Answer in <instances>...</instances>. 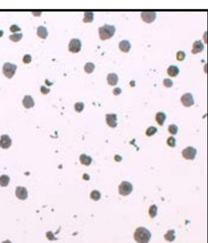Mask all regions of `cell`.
<instances>
[{"label":"cell","mask_w":208,"mask_h":243,"mask_svg":"<svg viewBox=\"0 0 208 243\" xmlns=\"http://www.w3.org/2000/svg\"><path fill=\"white\" fill-rule=\"evenodd\" d=\"M151 237L150 232L142 227H138L134 234V238L138 243H148Z\"/></svg>","instance_id":"cell-1"},{"label":"cell","mask_w":208,"mask_h":243,"mask_svg":"<svg viewBox=\"0 0 208 243\" xmlns=\"http://www.w3.org/2000/svg\"><path fill=\"white\" fill-rule=\"evenodd\" d=\"M115 32V28L113 25H105L99 28V36L102 40L109 39L114 35Z\"/></svg>","instance_id":"cell-2"},{"label":"cell","mask_w":208,"mask_h":243,"mask_svg":"<svg viewBox=\"0 0 208 243\" xmlns=\"http://www.w3.org/2000/svg\"><path fill=\"white\" fill-rule=\"evenodd\" d=\"M16 69L17 67L16 65L7 62L4 64L3 67V72L7 78L10 79L15 73Z\"/></svg>","instance_id":"cell-3"},{"label":"cell","mask_w":208,"mask_h":243,"mask_svg":"<svg viewBox=\"0 0 208 243\" xmlns=\"http://www.w3.org/2000/svg\"><path fill=\"white\" fill-rule=\"evenodd\" d=\"M133 189L131 183L128 182H123L118 186L119 194L123 196H126L130 194Z\"/></svg>","instance_id":"cell-4"},{"label":"cell","mask_w":208,"mask_h":243,"mask_svg":"<svg viewBox=\"0 0 208 243\" xmlns=\"http://www.w3.org/2000/svg\"><path fill=\"white\" fill-rule=\"evenodd\" d=\"M197 150L192 147H187L184 149L182 152V155L183 158L186 159L192 160L195 158Z\"/></svg>","instance_id":"cell-5"},{"label":"cell","mask_w":208,"mask_h":243,"mask_svg":"<svg viewBox=\"0 0 208 243\" xmlns=\"http://www.w3.org/2000/svg\"><path fill=\"white\" fill-rule=\"evenodd\" d=\"M81 49V42L78 39H73L69 43L68 50L72 53H78Z\"/></svg>","instance_id":"cell-6"},{"label":"cell","mask_w":208,"mask_h":243,"mask_svg":"<svg viewBox=\"0 0 208 243\" xmlns=\"http://www.w3.org/2000/svg\"><path fill=\"white\" fill-rule=\"evenodd\" d=\"M182 104L186 107H190L194 104V100L192 95L190 93L184 94L181 98Z\"/></svg>","instance_id":"cell-7"},{"label":"cell","mask_w":208,"mask_h":243,"mask_svg":"<svg viewBox=\"0 0 208 243\" xmlns=\"http://www.w3.org/2000/svg\"><path fill=\"white\" fill-rule=\"evenodd\" d=\"M141 17L144 22L150 23L156 17V13L154 12H143L141 13Z\"/></svg>","instance_id":"cell-8"},{"label":"cell","mask_w":208,"mask_h":243,"mask_svg":"<svg viewBox=\"0 0 208 243\" xmlns=\"http://www.w3.org/2000/svg\"><path fill=\"white\" fill-rule=\"evenodd\" d=\"M15 196L20 200H26L28 197V191L24 187H17L15 190Z\"/></svg>","instance_id":"cell-9"},{"label":"cell","mask_w":208,"mask_h":243,"mask_svg":"<svg viewBox=\"0 0 208 243\" xmlns=\"http://www.w3.org/2000/svg\"><path fill=\"white\" fill-rule=\"evenodd\" d=\"M11 145L12 140L8 135H4L1 136V139H0V147L3 149H7L10 147Z\"/></svg>","instance_id":"cell-10"},{"label":"cell","mask_w":208,"mask_h":243,"mask_svg":"<svg viewBox=\"0 0 208 243\" xmlns=\"http://www.w3.org/2000/svg\"><path fill=\"white\" fill-rule=\"evenodd\" d=\"M117 116L115 114H108L106 115V121L109 126L115 128L117 126Z\"/></svg>","instance_id":"cell-11"},{"label":"cell","mask_w":208,"mask_h":243,"mask_svg":"<svg viewBox=\"0 0 208 243\" xmlns=\"http://www.w3.org/2000/svg\"><path fill=\"white\" fill-rule=\"evenodd\" d=\"M204 50V45L201 40H197L193 44L192 53L194 55L201 53Z\"/></svg>","instance_id":"cell-12"},{"label":"cell","mask_w":208,"mask_h":243,"mask_svg":"<svg viewBox=\"0 0 208 243\" xmlns=\"http://www.w3.org/2000/svg\"><path fill=\"white\" fill-rule=\"evenodd\" d=\"M118 46L121 51L124 53H128L131 49V43L128 40H123L119 43Z\"/></svg>","instance_id":"cell-13"},{"label":"cell","mask_w":208,"mask_h":243,"mask_svg":"<svg viewBox=\"0 0 208 243\" xmlns=\"http://www.w3.org/2000/svg\"><path fill=\"white\" fill-rule=\"evenodd\" d=\"M23 105L25 108L29 109L34 106V102L32 97L30 95H26L23 100Z\"/></svg>","instance_id":"cell-14"},{"label":"cell","mask_w":208,"mask_h":243,"mask_svg":"<svg viewBox=\"0 0 208 243\" xmlns=\"http://www.w3.org/2000/svg\"><path fill=\"white\" fill-rule=\"evenodd\" d=\"M108 83L111 86H115L118 81V77L115 73H109L107 76Z\"/></svg>","instance_id":"cell-15"},{"label":"cell","mask_w":208,"mask_h":243,"mask_svg":"<svg viewBox=\"0 0 208 243\" xmlns=\"http://www.w3.org/2000/svg\"><path fill=\"white\" fill-rule=\"evenodd\" d=\"M79 160L81 163L85 166H89L92 161V159L91 156L86 155L85 154H82L79 157Z\"/></svg>","instance_id":"cell-16"},{"label":"cell","mask_w":208,"mask_h":243,"mask_svg":"<svg viewBox=\"0 0 208 243\" xmlns=\"http://www.w3.org/2000/svg\"><path fill=\"white\" fill-rule=\"evenodd\" d=\"M166 119V115L162 112H159L156 114V121L160 125L162 126Z\"/></svg>","instance_id":"cell-17"},{"label":"cell","mask_w":208,"mask_h":243,"mask_svg":"<svg viewBox=\"0 0 208 243\" xmlns=\"http://www.w3.org/2000/svg\"><path fill=\"white\" fill-rule=\"evenodd\" d=\"M180 72V70L177 66H170L167 69V74L171 77L177 76Z\"/></svg>","instance_id":"cell-18"},{"label":"cell","mask_w":208,"mask_h":243,"mask_svg":"<svg viewBox=\"0 0 208 243\" xmlns=\"http://www.w3.org/2000/svg\"><path fill=\"white\" fill-rule=\"evenodd\" d=\"M37 35L39 37L45 39L48 35L46 28L43 26H39L37 28Z\"/></svg>","instance_id":"cell-19"},{"label":"cell","mask_w":208,"mask_h":243,"mask_svg":"<svg viewBox=\"0 0 208 243\" xmlns=\"http://www.w3.org/2000/svg\"><path fill=\"white\" fill-rule=\"evenodd\" d=\"M164 238L166 241L172 242L175 239V232L174 230H170L164 235Z\"/></svg>","instance_id":"cell-20"},{"label":"cell","mask_w":208,"mask_h":243,"mask_svg":"<svg viewBox=\"0 0 208 243\" xmlns=\"http://www.w3.org/2000/svg\"><path fill=\"white\" fill-rule=\"evenodd\" d=\"M10 182V178L7 175H3L0 176V186L2 187L7 186Z\"/></svg>","instance_id":"cell-21"},{"label":"cell","mask_w":208,"mask_h":243,"mask_svg":"<svg viewBox=\"0 0 208 243\" xmlns=\"http://www.w3.org/2000/svg\"><path fill=\"white\" fill-rule=\"evenodd\" d=\"M94 13L92 12H86L84 13V18L83 22L84 23H90L94 20Z\"/></svg>","instance_id":"cell-22"},{"label":"cell","mask_w":208,"mask_h":243,"mask_svg":"<svg viewBox=\"0 0 208 243\" xmlns=\"http://www.w3.org/2000/svg\"><path fill=\"white\" fill-rule=\"evenodd\" d=\"M95 65L92 62H88L84 66V70L87 73H92L95 69Z\"/></svg>","instance_id":"cell-23"},{"label":"cell","mask_w":208,"mask_h":243,"mask_svg":"<svg viewBox=\"0 0 208 243\" xmlns=\"http://www.w3.org/2000/svg\"><path fill=\"white\" fill-rule=\"evenodd\" d=\"M158 207L156 205H151L149 208V215L151 218H154L157 215Z\"/></svg>","instance_id":"cell-24"},{"label":"cell","mask_w":208,"mask_h":243,"mask_svg":"<svg viewBox=\"0 0 208 243\" xmlns=\"http://www.w3.org/2000/svg\"><path fill=\"white\" fill-rule=\"evenodd\" d=\"M91 198L95 201H98L101 198V193L97 190H94L91 193Z\"/></svg>","instance_id":"cell-25"},{"label":"cell","mask_w":208,"mask_h":243,"mask_svg":"<svg viewBox=\"0 0 208 243\" xmlns=\"http://www.w3.org/2000/svg\"><path fill=\"white\" fill-rule=\"evenodd\" d=\"M22 37H23L22 33H16V34H13L10 36L9 39L14 42H17L19 40H20Z\"/></svg>","instance_id":"cell-26"},{"label":"cell","mask_w":208,"mask_h":243,"mask_svg":"<svg viewBox=\"0 0 208 243\" xmlns=\"http://www.w3.org/2000/svg\"><path fill=\"white\" fill-rule=\"evenodd\" d=\"M168 130L170 134H171L173 135H175L178 133V128L176 125L171 124L168 126Z\"/></svg>","instance_id":"cell-27"},{"label":"cell","mask_w":208,"mask_h":243,"mask_svg":"<svg viewBox=\"0 0 208 243\" xmlns=\"http://www.w3.org/2000/svg\"><path fill=\"white\" fill-rule=\"evenodd\" d=\"M158 132V129L154 127V126H150L149 127L146 131V135L147 136H151L153 135H154L155 133H156V132Z\"/></svg>","instance_id":"cell-28"},{"label":"cell","mask_w":208,"mask_h":243,"mask_svg":"<svg viewBox=\"0 0 208 243\" xmlns=\"http://www.w3.org/2000/svg\"><path fill=\"white\" fill-rule=\"evenodd\" d=\"M84 104L82 102H78L75 105V109L78 112H81L83 111Z\"/></svg>","instance_id":"cell-29"},{"label":"cell","mask_w":208,"mask_h":243,"mask_svg":"<svg viewBox=\"0 0 208 243\" xmlns=\"http://www.w3.org/2000/svg\"><path fill=\"white\" fill-rule=\"evenodd\" d=\"M167 143L168 145H169L170 147H175L176 146V139L173 137H172V136L169 137L167 139Z\"/></svg>","instance_id":"cell-30"},{"label":"cell","mask_w":208,"mask_h":243,"mask_svg":"<svg viewBox=\"0 0 208 243\" xmlns=\"http://www.w3.org/2000/svg\"><path fill=\"white\" fill-rule=\"evenodd\" d=\"M186 58V53L183 51H179L177 53V59L178 61H182Z\"/></svg>","instance_id":"cell-31"},{"label":"cell","mask_w":208,"mask_h":243,"mask_svg":"<svg viewBox=\"0 0 208 243\" xmlns=\"http://www.w3.org/2000/svg\"><path fill=\"white\" fill-rule=\"evenodd\" d=\"M163 84L166 87H171L173 86V81L170 79H165L163 81Z\"/></svg>","instance_id":"cell-32"},{"label":"cell","mask_w":208,"mask_h":243,"mask_svg":"<svg viewBox=\"0 0 208 243\" xmlns=\"http://www.w3.org/2000/svg\"><path fill=\"white\" fill-rule=\"evenodd\" d=\"M31 60H32V58H31V56L30 55H25L24 56H23V62L25 63V64H29V63H30L31 62Z\"/></svg>","instance_id":"cell-33"},{"label":"cell","mask_w":208,"mask_h":243,"mask_svg":"<svg viewBox=\"0 0 208 243\" xmlns=\"http://www.w3.org/2000/svg\"><path fill=\"white\" fill-rule=\"evenodd\" d=\"M10 31L12 32H15L17 31H21V28L17 26L16 25H13L10 27Z\"/></svg>","instance_id":"cell-34"},{"label":"cell","mask_w":208,"mask_h":243,"mask_svg":"<svg viewBox=\"0 0 208 243\" xmlns=\"http://www.w3.org/2000/svg\"><path fill=\"white\" fill-rule=\"evenodd\" d=\"M40 91L43 94H47L50 92V89L46 88V87H45L44 86H42L41 88H40Z\"/></svg>","instance_id":"cell-35"},{"label":"cell","mask_w":208,"mask_h":243,"mask_svg":"<svg viewBox=\"0 0 208 243\" xmlns=\"http://www.w3.org/2000/svg\"><path fill=\"white\" fill-rule=\"evenodd\" d=\"M121 93H122V90H121V89H120V88H118V87L115 88V89L113 90V93H114L115 95H118L120 94Z\"/></svg>","instance_id":"cell-36"},{"label":"cell","mask_w":208,"mask_h":243,"mask_svg":"<svg viewBox=\"0 0 208 243\" xmlns=\"http://www.w3.org/2000/svg\"><path fill=\"white\" fill-rule=\"evenodd\" d=\"M3 34H4L3 31L2 30H0V37H2L3 36Z\"/></svg>","instance_id":"cell-37"},{"label":"cell","mask_w":208,"mask_h":243,"mask_svg":"<svg viewBox=\"0 0 208 243\" xmlns=\"http://www.w3.org/2000/svg\"><path fill=\"white\" fill-rule=\"evenodd\" d=\"M1 243H12L9 240H6V241H3V242H1Z\"/></svg>","instance_id":"cell-38"}]
</instances>
